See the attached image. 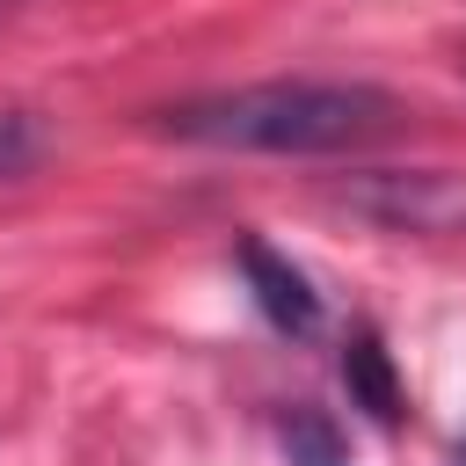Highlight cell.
<instances>
[{
    "label": "cell",
    "instance_id": "6da1fadb",
    "mask_svg": "<svg viewBox=\"0 0 466 466\" xmlns=\"http://www.w3.org/2000/svg\"><path fill=\"white\" fill-rule=\"evenodd\" d=\"M393 124V95L371 80H255L160 109V131L211 153H342Z\"/></svg>",
    "mask_w": 466,
    "mask_h": 466
},
{
    "label": "cell",
    "instance_id": "7a4b0ae2",
    "mask_svg": "<svg viewBox=\"0 0 466 466\" xmlns=\"http://www.w3.org/2000/svg\"><path fill=\"white\" fill-rule=\"evenodd\" d=\"M240 269H248V291H255V306H262V320L277 335H313L320 328V291L306 284L299 262H284L262 240H240Z\"/></svg>",
    "mask_w": 466,
    "mask_h": 466
},
{
    "label": "cell",
    "instance_id": "3957f363",
    "mask_svg": "<svg viewBox=\"0 0 466 466\" xmlns=\"http://www.w3.org/2000/svg\"><path fill=\"white\" fill-rule=\"evenodd\" d=\"M342 379H350V393H357L379 422L400 415V386H393V364H386L379 335H350V350H342Z\"/></svg>",
    "mask_w": 466,
    "mask_h": 466
},
{
    "label": "cell",
    "instance_id": "277c9868",
    "mask_svg": "<svg viewBox=\"0 0 466 466\" xmlns=\"http://www.w3.org/2000/svg\"><path fill=\"white\" fill-rule=\"evenodd\" d=\"M277 437H284V459L291 466H350V444H342V430L320 408H291Z\"/></svg>",
    "mask_w": 466,
    "mask_h": 466
},
{
    "label": "cell",
    "instance_id": "5b68a950",
    "mask_svg": "<svg viewBox=\"0 0 466 466\" xmlns=\"http://www.w3.org/2000/svg\"><path fill=\"white\" fill-rule=\"evenodd\" d=\"M36 160H44V131H36L29 116H0V182L29 175Z\"/></svg>",
    "mask_w": 466,
    "mask_h": 466
},
{
    "label": "cell",
    "instance_id": "8992f818",
    "mask_svg": "<svg viewBox=\"0 0 466 466\" xmlns=\"http://www.w3.org/2000/svg\"><path fill=\"white\" fill-rule=\"evenodd\" d=\"M451 466H466V444H459V451H451Z\"/></svg>",
    "mask_w": 466,
    "mask_h": 466
},
{
    "label": "cell",
    "instance_id": "52a82bcc",
    "mask_svg": "<svg viewBox=\"0 0 466 466\" xmlns=\"http://www.w3.org/2000/svg\"><path fill=\"white\" fill-rule=\"evenodd\" d=\"M7 7H15V0H0V15H7Z\"/></svg>",
    "mask_w": 466,
    "mask_h": 466
}]
</instances>
